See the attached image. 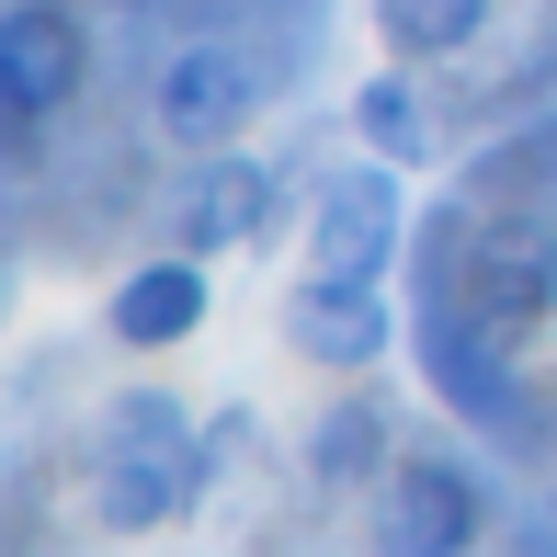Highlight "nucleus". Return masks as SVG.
<instances>
[{
    "label": "nucleus",
    "mask_w": 557,
    "mask_h": 557,
    "mask_svg": "<svg viewBox=\"0 0 557 557\" xmlns=\"http://www.w3.org/2000/svg\"><path fill=\"white\" fill-rule=\"evenodd\" d=\"M194 478H206V444H194V410L160 387H125L103 410V433H91V490H103V523L114 535H148V523H171L194 500Z\"/></svg>",
    "instance_id": "nucleus-1"
},
{
    "label": "nucleus",
    "mask_w": 557,
    "mask_h": 557,
    "mask_svg": "<svg viewBox=\"0 0 557 557\" xmlns=\"http://www.w3.org/2000/svg\"><path fill=\"white\" fill-rule=\"evenodd\" d=\"M444 285H467V308L500 342H523L557 319V227L546 216H467V262H444Z\"/></svg>",
    "instance_id": "nucleus-2"
},
{
    "label": "nucleus",
    "mask_w": 557,
    "mask_h": 557,
    "mask_svg": "<svg viewBox=\"0 0 557 557\" xmlns=\"http://www.w3.org/2000/svg\"><path fill=\"white\" fill-rule=\"evenodd\" d=\"M250 103H262V81H250V58H239V46H216V35L171 46L160 81H148V114H160L171 148H227V137L250 125Z\"/></svg>",
    "instance_id": "nucleus-3"
},
{
    "label": "nucleus",
    "mask_w": 557,
    "mask_h": 557,
    "mask_svg": "<svg viewBox=\"0 0 557 557\" xmlns=\"http://www.w3.org/2000/svg\"><path fill=\"white\" fill-rule=\"evenodd\" d=\"M81 69H91V46L58 0H12L0 12V114H12V148H35V125L81 91Z\"/></svg>",
    "instance_id": "nucleus-4"
},
{
    "label": "nucleus",
    "mask_w": 557,
    "mask_h": 557,
    "mask_svg": "<svg viewBox=\"0 0 557 557\" xmlns=\"http://www.w3.org/2000/svg\"><path fill=\"white\" fill-rule=\"evenodd\" d=\"M285 342L308 352V364H331V375H364L375 352L398 342V319H387V273H308V285L285 296Z\"/></svg>",
    "instance_id": "nucleus-5"
},
{
    "label": "nucleus",
    "mask_w": 557,
    "mask_h": 557,
    "mask_svg": "<svg viewBox=\"0 0 557 557\" xmlns=\"http://www.w3.org/2000/svg\"><path fill=\"white\" fill-rule=\"evenodd\" d=\"M421 375H433L467 421H490V433H512V421H523V387H512V364H500V331H490L478 308L455 319V285L421 308Z\"/></svg>",
    "instance_id": "nucleus-6"
},
{
    "label": "nucleus",
    "mask_w": 557,
    "mask_h": 557,
    "mask_svg": "<svg viewBox=\"0 0 557 557\" xmlns=\"http://www.w3.org/2000/svg\"><path fill=\"white\" fill-rule=\"evenodd\" d=\"M398 262V183L387 160L375 171H331L308 216V273H387Z\"/></svg>",
    "instance_id": "nucleus-7"
},
{
    "label": "nucleus",
    "mask_w": 557,
    "mask_h": 557,
    "mask_svg": "<svg viewBox=\"0 0 557 557\" xmlns=\"http://www.w3.org/2000/svg\"><path fill=\"white\" fill-rule=\"evenodd\" d=\"M478 478L455 467V455H398L387 467V546H410V557H455V546H478Z\"/></svg>",
    "instance_id": "nucleus-8"
},
{
    "label": "nucleus",
    "mask_w": 557,
    "mask_h": 557,
    "mask_svg": "<svg viewBox=\"0 0 557 557\" xmlns=\"http://www.w3.org/2000/svg\"><path fill=\"white\" fill-rule=\"evenodd\" d=\"M114 342L125 352H171V342H194L206 331V250H171V262H137L114 285Z\"/></svg>",
    "instance_id": "nucleus-9"
},
{
    "label": "nucleus",
    "mask_w": 557,
    "mask_h": 557,
    "mask_svg": "<svg viewBox=\"0 0 557 557\" xmlns=\"http://www.w3.org/2000/svg\"><path fill=\"white\" fill-rule=\"evenodd\" d=\"M262 227H273V171L206 148V171L183 183V250H239V239H262Z\"/></svg>",
    "instance_id": "nucleus-10"
},
{
    "label": "nucleus",
    "mask_w": 557,
    "mask_h": 557,
    "mask_svg": "<svg viewBox=\"0 0 557 557\" xmlns=\"http://www.w3.org/2000/svg\"><path fill=\"white\" fill-rule=\"evenodd\" d=\"M375 23H387L398 58H455V46L490 23V0H375Z\"/></svg>",
    "instance_id": "nucleus-11"
},
{
    "label": "nucleus",
    "mask_w": 557,
    "mask_h": 557,
    "mask_svg": "<svg viewBox=\"0 0 557 557\" xmlns=\"http://www.w3.org/2000/svg\"><path fill=\"white\" fill-rule=\"evenodd\" d=\"M352 137H364L375 160H421V148H433V125H421V91L398 81V69H387V81H364V91H352Z\"/></svg>",
    "instance_id": "nucleus-12"
},
{
    "label": "nucleus",
    "mask_w": 557,
    "mask_h": 557,
    "mask_svg": "<svg viewBox=\"0 0 557 557\" xmlns=\"http://www.w3.org/2000/svg\"><path fill=\"white\" fill-rule=\"evenodd\" d=\"M375 467H387V410H375V398H342V410L319 421V478L352 490V478H375Z\"/></svg>",
    "instance_id": "nucleus-13"
}]
</instances>
